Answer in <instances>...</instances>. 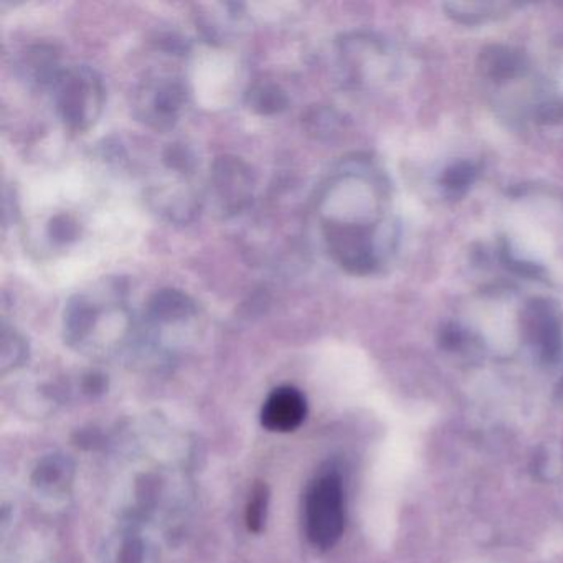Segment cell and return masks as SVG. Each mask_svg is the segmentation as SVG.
<instances>
[{"label":"cell","instance_id":"6da1fadb","mask_svg":"<svg viewBox=\"0 0 563 563\" xmlns=\"http://www.w3.org/2000/svg\"><path fill=\"white\" fill-rule=\"evenodd\" d=\"M53 93L58 116L73 131L90 129L101 116L103 80L91 66L66 68L53 86Z\"/></svg>","mask_w":563,"mask_h":563},{"label":"cell","instance_id":"7a4b0ae2","mask_svg":"<svg viewBox=\"0 0 563 563\" xmlns=\"http://www.w3.org/2000/svg\"><path fill=\"white\" fill-rule=\"evenodd\" d=\"M304 526L310 544L330 549L344 532V491L338 474L329 472L316 479L306 494Z\"/></svg>","mask_w":563,"mask_h":563},{"label":"cell","instance_id":"3957f363","mask_svg":"<svg viewBox=\"0 0 563 563\" xmlns=\"http://www.w3.org/2000/svg\"><path fill=\"white\" fill-rule=\"evenodd\" d=\"M254 178L238 157H220L210 174V200L224 216H234L250 205Z\"/></svg>","mask_w":563,"mask_h":563},{"label":"cell","instance_id":"277c9868","mask_svg":"<svg viewBox=\"0 0 563 563\" xmlns=\"http://www.w3.org/2000/svg\"><path fill=\"white\" fill-rule=\"evenodd\" d=\"M186 104V85L176 76H152L142 83L136 111L152 128L166 129L177 122Z\"/></svg>","mask_w":563,"mask_h":563},{"label":"cell","instance_id":"5b68a950","mask_svg":"<svg viewBox=\"0 0 563 563\" xmlns=\"http://www.w3.org/2000/svg\"><path fill=\"white\" fill-rule=\"evenodd\" d=\"M306 398L294 386H280L264 402L262 423L270 432L296 430L306 418Z\"/></svg>","mask_w":563,"mask_h":563},{"label":"cell","instance_id":"8992f818","mask_svg":"<svg viewBox=\"0 0 563 563\" xmlns=\"http://www.w3.org/2000/svg\"><path fill=\"white\" fill-rule=\"evenodd\" d=\"M65 70L60 66L57 52L47 45H37L27 50V53L20 60L22 78L32 86L45 88L55 86L58 78Z\"/></svg>","mask_w":563,"mask_h":563},{"label":"cell","instance_id":"52a82bcc","mask_svg":"<svg viewBox=\"0 0 563 563\" xmlns=\"http://www.w3.org/2000/svg\"><path fill=\"white\" fill-rule=\"evenodd\" d=\"M290 104V98L282 86L274 83H258L248 91V106L263 116H272L284 111Z\"/></svg>","mask_w":563,"mask_h":563},{"label":"cell","instance_id":"ba28073f","mask_svg":"<svg viewBox=\"0 0 563 563\" xmlns=\"http://www.w3.org/2000/svg\"><path fill=\"white\" fill-rule=\"evenodd\" d=\"M264 514H266V492H264L263 486H260L254 491L253 499L250 501L248 512H246L248 527L254 532H258L263 526Z\"/></svg>","mask_w":563,"mask_h":563},{"label":"cell","instance_id":"9c48e42d","mask_svg":"<svg viewBox=\"0 0 563 563\" xmlns=\"http://www.w3.org/2000/svg\"><path fill=\"white\" fill-rule=\"evenodd\" d=\"M52 240L58 243H66L68 240H73L76 236V224L70 216L60 215L50 225Z\"/></svg>","mask_w":563,"mask_h":563},{"label":"cell","instance_id":"30bf717a","mask_svg":"<svg viewBox=\"0 0 563 563\" xmlns=\"http://www.w3.org/2000/svg\"><path fill=\"white\" fill-rule=\"evenodd\" d=\"M471 177H472V170H471L470 166L460 164V166H456L454 169H451L446 174L444 184H446V187L458 192V190H463L470 184Z\"/></svg>","mask_w":563,"mask_h":563}]
</instances>
